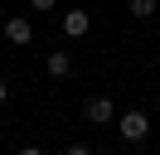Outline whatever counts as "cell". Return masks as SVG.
I'll return each mask as SVG.
<instances>
[{
	"instance_id": "52a82bcc",
	"label": "cell",
	"mask_w": 160,
	"mask_h": 155,
	"mask_svg": "<svg viewBox=\"0 0 160 155\" xmlns=\"http://www.w3.org/2000/svg\"><path fill=\"white\" fill-rule=\"evenodd\" d=\"M29 5H34V15H49V10L58 5V0H29Z\"/></svg>"
},
{
	"instance_id": "9c48e42d",
	"label": "cell",
	"mask_w": 160,
	"mask_h": 155,
	"mask_svg": "<svg viewBox=\"0 0 160 155\" xmlns=\"http://www.w3.org/2000/svg\"><path fill=\"white\" fill-rule=\"evenodd\" d=\"M5 97H10V82H5V78H0V102H5Z\"/></svg>"
},
{
	"instance_id": "8992f818",
	"label": "cell",
	"mask_w": 160,
	"mask_h": 155,
	"mask_svg": "<svg viewBox=\"0 0 160 155\" xmlns=\"http://www.w3.org/2000/svg\"><path fill=\"white\" fill-rule=\"evenodd\" d=\"M126 10L136 19H150V15H155V0H126Z\"/></svg>"
},
{
	"instance_id": "30bf717a",
	"label": "cell",
	"mask_w": 160,
	"mask_h": 155,
	"mask_svg": "<svg viewBox=\"0 0 160 155\" xmlns=\"http://www.w3.org/2000/svg\"><path fill=\"white\" fill-rule=\"evenodd\" d=\"M20 155H44V150H39V145H24V150H20Z\"/></svg>"
},
{
	"instance_id": "ba28073f",
	"label": "cell",
	"mask_w": 160,
	"mask_h": 155,
	"mask_svg": "<svg viewBox=\"0 0 160 155\" xmlns=\"http://www.w3.org/2000/svg\"><path fill=\"white\" fill-rule=\"evenodd\" d=\"M63 155H92V150H88V145H68Z\"/></svg>"
},
{
	"instance_id": "6da1fadb",
	"label": "cell",
	"mask_w": 160,
	"mask_h": 155,
	"mask_svg": "<svg viewBox=\"0 0 160 155\" xmlns=\"http://www.w3.org/2000/svg\"><path fill=\"white\" fill-rule=\"evenodd\" d=\"M117 126H121V136H126L131 145H136V141H146V136H150V116H146V112H126V116H121Z\"/></svg>"
},
{
	"instance_id": "5b68a950",
	"label": "cell",
	"mask_w": 160,
	"mask_h": 155,
	"mask_svg": "<svg viewBox=\"0 0 160 155\" xmlns=\"http://www.w3.org/2000/svg\"><path fill=\"white\" fill-rule=\"evenodd\" d=\"M68 73H73V58L63 53V48H53L49 53V78H68Z\"/></svg>"
},
{
	"instance_id": "3957f363",
	"label": "cell",
	"mask_w": 160,
	"mask_h": 155,
	"mask_svg": "<svg viewBox=\"0 0 160 155\" xmlns=\"http://www.w3.org/2000/svg\"><path fill=\"white\" fill-rule=\"evenodd\" d=\"M112 116H117V107H112V97H92V102H88V121H92V126H107Z\"/></svg>"
},
{
	"instance_id": "8fae6325",
	"label": "cell",
	"mask_w": 160,
	"mask_h": 155,
	"mask_svg": "<svg viewBox=\"0 0 160 155\" xmlns=\"http://www.w3.org/2000/svg\"><path fill=\"white\" fill-rule=\"evenodd\" d=\"M126 155H141V150H126Z\"/></svg>"
},
{
	"instance_id": "277c9868",
	"label": "cell",
	"mask_w": 160,
	"mask_h": 155,
	"mask_svg": "<svg viewBox=\"0 0 160 155\" xmlns=\"http://www.w3.org/2000/svg\"><path fill=\"white\" fill-rule=\"evenodd\" d=\"M5 39H10V44H29V39H34V24H29V19H20V15L5 19Z\"/></svg>"
},
{
	"instance_id": "7a4b0ae2",
	"label": "cell",
	"mask_w": 160,
	"mask_h": 155,
	"mask_svg": "<svg viewBox=\"0 0 160 155\" xmlns=\"http://www.w3.org/2000/svg\"><path fill=\"white\" fill-rule=\"evenodd\" d=\"M88 29H92V15H88L82 5H73L68 15H63V34H68V39H82Z\"/></svg>"
}]
</instances>
